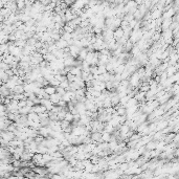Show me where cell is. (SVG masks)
Returning <instances> with one entry per match:
<instances>
[{
	"instance_id": "277c9868",
	"label": "cell",
	"mask_w": 179,
	"mask_h": 179,
	"mask_svg": "<svg viewBox=\"0 0 179 179\" xmlns=\"http://www.w3.org/2000/svg\"><path fill=\"white\" fill-rule=\"evenodd\" d=\"M12 91H14L15 93H24V87L22 85H16Z\"/></svg>"
},
{
	"instance_id": "30bf717a",
	"label": "cell",
	"mask_w": 179,
	"mask_h": 179,
	"mask_svg": "<svg viewBox=\"0 0 179 179\" xmlns=\"http://www.w3.org/2000/svg\"><path fill=\"white\" fill-rule=\"evenodd\" d=\"M149 84H146V85H143L141 88H140V91H143V92H147L148 90H149Z\"/></svg>"
},
{
	"instance_id": "6da1fadb",
	"label": "cell",
	"mask_w": 179,
	"mask_h": 179,
	"mask_svg": "<svg viewBox=\"0 0 179 179\" xmlns=\"http://www.w3.org/2000/svg\"><path fill=\"white\" fill-rule=\"evenodd\" d=\"M43 88H44L45 93H47V94H49V96H51V94H54V93L56 92V87L50 85V84H48V85L44 86Z\"/></svg>"
},
{
	"instance_id": "7c38bea8",
	"label": "cell",
	"mask_w": 179,
	"mask_h": 179,
	"mask_svg": "<svg viewBox=\"0 0 179 179\" xmlns=\"http://www.w3.org/2000/svg\"><path fill=\"white\" fill-rule=\"evenodd\" d=\"M134 2L137 4V6L138 5H141V4H143V0H134Z\"/></svg>"
},
{
	"instance_id": "52a82bcc",
	"label": "cell",
	"mask_w": 179,
	"mask_h": 179,
	"mask_svg": "<svg viewBox=\"0 0 179 179\" xmlns=\"http://www.w3.org/2000/svg\"><path fill=\"white\" fill-rule=\"evenodd\" d=\"M42 158L44 159L45 160V162H48V161H51L52 160V156H51V154L50 153H43L42 154Z\"/></svg>"
},
{
	"instance_id": "ba28073f",
	"label": "cell",
	"mask_w": 179,
	"mask_h": 179,
	"mask_svg": "<svg viewBox=\"0 0 179 179\" xmlns=\"http://www.w3.org/2000/svg\"><path fill=\"white\" fill-rule=\"evenodd\" d=\"M16 5H17V9L22 11V9L25 7V1H24V0H17Z\"/></svg>"
},
{
	"instance_id": "8fae6325",
	"label": "cell",
	"mask_w": 179,
	"mask_h": 179,
	"mask_svg": "<svg viewBox=\"0 0 179 179\" xmlns=\"http://www.w3.org/2000/svg\"><path fill=\"white\" fill-rule=\"evenodd\" d=\"M34 105H35V103H34L32 100H26V106H28V107H33Z\"/></svg>"
},
{
	"instance_id": "8992f818",
	"label": "cell",
	"mask_w": 179,
	"mask_h": 179,
	"mask_svg": "<svg viewBox=\"0 0 179 179\" xmlns=\"http://www.w3.org/2000/svg\"><path fill=\"white\" fill-rule=\"evenodd\" d=\"M64 119L67 120V122H72V120H73V114H72L70 111H66Z\"/></svg>"
},
{
	"instance_id": "3957f363",
	"label": "cell",
	"mask_w": 179,
	"mask_h": 179,
	"mask_svg": "<svg viewBox=\"0 0 179 179\" xmlns=\"http://www.w3.org/2000/svg\"><path fill=\"white\" fill-rule=\"evenodd\" d=\"M114 130H115V128H114L113 126H111L109 122H107L106 124V126H104V131L105 132H108V133H113L114 132Z\"/></svg>"
},
{
	"instance_id": "7a4b0ae2",
	"label": "cell",
	"mask_w": 179,
	"mask_h": 179,
	"mask_svg": "<svg viewBox=\"0 0 179 179\" xmlns=\"http://www.w3.org/2000/svg\"><path fill=\"white\" fill-rule=\"evenodd\" d=\"M49 100H50V102L52 103L54 105H56L58 103V102L61 100V96H60L59 93L55 92L54 94H51V96H49Z\"/></svg>"
},
{
	"instance_id": "5b68a950",
	"label": "cell",
	"mask_w": 179,
	"mask_h": 179,
	"mask_svg": "<svg viewBox=\"0 0 179 179\" xmlns=\"http://www.w3.org/2000/svg\"><path fill=\"white\" fill-rule=\"evenodd\" d=\"M61 38H62V39H64V40H66V41L68 42V41H70V40L72 39V35H71V33L64 32V33L61 35Z\"/></svg>"
},
{
	"instance_id": "9c48e42d",
	"label": "cell",
	"mask_w": 179,
	"mask_h": 179,
	"mask_svg": "<svg viewBox=\"0 0 179 179\" xmlns=\"http://www.w3.org/2000/svg\"><path fill=\"white\" fill-rule=\"evenodd\" d=\"M59 86H61L62 88H64L65 90H68V87H69V82L67 81V79L66 80H64V81H62L61 83H60V85Z\"/></svg>"
}]
</instances>
